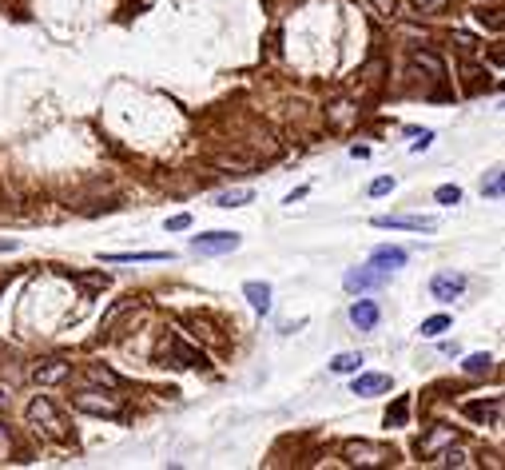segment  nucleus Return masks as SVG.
Returning a JSON list of instances; mask_svg holds the SVG:
<instances>
[{
    "mask_svg": "<svg viewBox=\"0 0 505 470\" xmlns=\"http://www.w3.org/2000/svg\"><path fill=\"white\" fill-rule=\"evenodd\" d=\"M28 422H32V427H36L44 438H52V443H68V438H72L64 410L56 407L48 395H36L32 403H28Z\"/></svg>",
    "mask_w": 505,
    "mask_h": 470,
    "instance_id": "f257e3e1",
    "label": "nucleus"
},
{
    "mask_svg": "<svg viewBox=\"0 0 505 470\" xmlns=\"http://www.w3.org/2000/svg\"><path fill=\"white\" fill-rule=\"evenodd\" d=\"M155 363H163V367H179V371L207 367L203 351H199V347H191L184 335H175V331H167V335L160 339V347H155Z\"/></svg>",
    "mask_w": 505,
    "mask_h": 470,
    "instance_id": "f03ea898",
    "label": "nucleus"
},
{
    "mask_svg": "<svg viewBox=\"0 0 505 470\" xmlns=\"http://www.w3.org/2000/svg\"><path fill=\"white\" fill-rule=\"evenodd\" d=\"M72 407L84 410V415H96V419H116L123 403H120V395H116V387L88 383L84 391H76V395H72Z\"/></svg>",
    "mask_w": 505,
    "mask_h": 470,
    "instance_id": "7ed1b4c3",
    "label": "nucleus"
},
{
    "mask_svg": "<svg viewBox=\"0 0 505 470\" xmlns=\"http://www.w3.org/2000/svg\"><path fill=\"white\" fill-rule=\"evenodd\" d=\"M346 462H354V466H390L394 462V450L390 446H374V443H346Z\"/></svg>",
    "mask_w": 505,
    "mask_h": 470,
    "instance_id": "20e7f679",
    "label": "nucleus"
},
{
    "mask_svg": "<svg viewBox=\"0 0 505 470\" xmlns=\"http://www.w3.org/2000/svg\"><path fill=\"white\" fill-rule=\"evenodd\" d=\"M239 235L235 231H207V235H195L191 239V248L199 251V255H231V251H239Z\"/></svg>",
    "mask_w": 505,
    "mask_h": 470,
    "instance_id": "39448f33",
    "label": "nucleus"
},
{
    "mask_svg": "<svg viewBox=\"0 0 505 470\" xmlns=\"http://www.w3.org/2000/svg\"><path fill=\"white\" fill-rule=\"evenodd\" d=\"M68 375H72V367L64 359H40V363H32L28 379L40 387H56V383H68Z\"/></svg>",
    "mask_w": 505,
    "mask_h": 470,
    "instance_id": "423d86ee",
    "label": "nucleus"
},
{
    "mask_svg": "<svg viewBox=\"0 0 505 470\" xmlns=\"http://www.w3.org/2000/svg\"><path fill=\"white\" fill-rule=\"evenodd\" d=\"M462 291H466V275H457V271H438L430 279V295L438 303H454Z\"/></svg>",
    "mask_w": 505,
    "mask_h": 470,
    "instance_id": "0eeeda50",
    "label": "nucleus"
},
{
    "mask_svg": "<svg viewBox=\"0 0 505 470\" xmlns=\"http://www.w3.org/2000/svg\"><path fill=\"white\" fill-rule=\"evenodd\" d=\"M374 227H398V231H438L430 215H374Z\"/></svg>",
    "mask_w": 505,
    "mask_h": 470,
    "instance_id": "6e6552de",
    "label": "nucleus"
},
{
    "mask_svg": "<svg viewBox=\"0 0 505 470\" xmlns=\"http://www.w3.org/2000/svg\"><path fill=\"white\" fill-rule=\"evenodd\" d=\"M402 263H406V248H390V243H386V248L370 251V267H374V271H382V275L398 271Z\"/></svg>",
    "mask_w": 505,
    "mask_h": 470,
    "instance_id": "1a4fd4ad",
    "label": "nucleus"
},
{
    "mask_svg": "<svg viewBox=\"0 0 505 470\" xmlns=\"http://www.w3.org/2000/svg\"><path fill=\"white\" fill-rule=\"evenodd\" d=\"M382 279H386V275L374 271V267H350L346 279H343V287H346V291H370V287H378Z\"/></svg>",
    "mask_w": 505,
    "mask_h": 470,
    "instance_id": "9d476101",
    "label": "nucleus"
},
{
    "mask_svg": "<svg viewBox=\"0 0 505 470\" xmlns=\"http://www.w3.org/2000/svg\"><path fill=\"white\" fill-rule=\"evenodd\" d=\"M350 323H354L358 331H374L378 327V303L374 299H358L354 307H350Z\"/></svg>",
    "mask_w": 505,
    "mask_h": 470,
    "instance_id": "9b49d317",
    "label": "nucleus"
},
{
    "mask_svg": "<svg viewBox=\"0 0 505 470\" xmlns=\"http://www.w3.org/2000/svg\"><path fill=\"white\" fill-rule=\"evenodd\" d=\"M104 263H160V260H172V251H108V255H99Z\"/></svg>",
    "mask_w": 505,
    "mask_h": 470,
    "instance_id": "f8f14e48",
    "label": "nucleus"
},
{
    "mask_svg": "<svg viewBox=\"0 0 505 470\" xmlns=\"http://www.w3.org/2000/svg\"><path fill=\"white\" fill-rule=\"evenodd\" d=\"M466 419H473V422H485V427H493L497 422V415L505 410V403H466Z\"/></svg>",
    "mask_w": 505,
    "mask_h": 470,
    "instance_id": "ddd939ff",
    "label": "nucleus"
},
{
    "mask_svg": "<svg viewBox=\"0 0 505 470\" xmlns=\"http://www.w3.org/2000/svg\"><path fill=\"white\" fill-rule=\"evenodd\" d=\"M390 391V375H358L354 379V395L370 398V395H382Z\"/></svg>",
    "mask_w": 505,
    "mask_h": 470,
    "instance_id": "4468645a",
    "label": "nucleus"
},
{
    "mask_svg": "<svg viewBox=\"0 0 505 470\" xmlns=\"http://www.w3.org/2000/svg\"><path fill=\"white\" fill-rule=\"evenodd\" d=\"M243 295L251 299V307L259 311V315H267V311H271V287H267V283H259V279H251V283L243 287Z\"/></svg>",
    "mask_w": 505,
    "mask_h": 470,
    "instance_id": "2eb2a0df",
    "label": "nucleus"
},
{
    "mask_svg": "<svg viewBox=\"0 0 505 470\" xmlns=\"http://www.w3.org/2000/svg\"><path fill=\"white\" fill-rule=\"evenodd\" d=\"M414 64H418V68H426V72H430V80H445V64H442V56H438V52L418 48V52H414Z\"/></svg>",
    "mask_w": 505,
    "mask_h": 470,
    "instance_id": "dca6fc26",
    "label": "nucleus"
},
{
    "mask_svg": "<svg viewBox=\"0 0 505 470\" xmlns=\"http://www.w3.org/2000/svg\"><path fill=\"white\" fill-rule=\"evenodd\" d=\"M481 196L485 199H505V168H493V172L481 175Z\"/></svg>",
    "mask_w": 505,
    "mask_h": 470,
    "instance_id": "f3484780",
    "label": "nucleus"
},
{
    "mask_svg": "<svg viewBox=\"0 0 505 470\" xmlns=\"http://www.w3.org/2000/svg\"><path fill=\"white\" fill-rule=\"evenodd\" d=\"M473 20H478L481 28L501 32V28H505V8H485V4H481V8H473Z\"/></svg>",
    "mask_w": 505,
    "mask_h": 470,
    "instance_id": "a211bd4d",
    "label": "nucleus"
},
{
    "mask_svg": "<svg viewBox=\"0 0 505 470\" xmlns=\"http://www.w3.org/2000/svg\"><path fill=\"white\" fill-rule=\"evenodd\" d=\"M251 199H255L251 187H231V192H219L215 203H219V208H243V203H251Z\"/></svg>",
    "mask_w": 505,
    "mask_h": 470,
    "instance_id": "6ab92c4d",
    "label": "nucleus"
},
{
    "mask_svg": "<svg viewBox=\"0 0 505 470\" xmlns=\"http://www.w3.org/2000/svg\"><path fill=\"white\" fill-rule=\"evenodd\" d=\"M358 367H362V355H358V351H343V355H334V359H331V371L334 375H354Z\"/></svg>",
    "mask_w": 505,
    "mask_h": 470,
    "instance_id": "aec40b11",
    "label": "nucleus"
},
{
    "mask_svg": "<svg viewBox=\"0 0 505 470\" xmlns=\"http://www.w3.org/2000/svg\"><path fill=\"white\" fill-rule=\"evenodd\" d=\"M462 367H466V375H490V371H493V355L478 351V355H469V359L462 363Z\"/></svg>",
    "mask_w": 505,
    "mask_h": 470,
    "instance_id": "412c9836",
    "label": "nucleus"
},
{
    "mask_svg": "<svg viewBox=\"0 0 505 470\" xmlns=\"http://www.w3.org/2000/svg\"><path fill=\"white\" fill-rule=\"evenodd\" d=\"M418 331H422V339H438V335H445V331H450V315H434V319H426V323H422Z\"/></svg>",
    "mask_w": 505,
    "mask_h": 470,
    "instance_id": "4be33fe9",
    "label": "nucleus"
},
{
    "mask_svg": "<svg viewBox=\"0 0 505 470\" xmlns=\"http://www.w3.org/2000/svg\"><path fill=\"white\" fill-rule=\"evenodd\" d=\"M406 415H410V398H398L394 407L386 410V427H406Z\"/></svg>",
    "mask_w": 505,
    "mask_h": 470,
    "instance_id": "5701e85b",
    "label": "nucleus"
},
{
    "mask_svg": "<svg viewBox=\"0 0 505 470\" xmlns=\"http://www.w3.org/2000/svg\"><path fill=\"white\" fill-rule=\"evenodd\" d=\"M434 199L445 203V208H454V203H462V187H457V184H442L438 192H434Z\"/></svg>",
    "mask_w": 505,
    "mask_h": 470,
    "instance_id": "b1692460",
    "label": "nucleus"
},
{
    "mask_svg": "<svg viewBox=\"0 0 505 470\" xmlns=\"http://www.w3.org/2000/svg\"><path fill=\"white\" fill-rule=\"evenodd\" d=\"M76 283H80V291H84V295H96V291H104V287H108V275H80Z\"/></svg>",
    "mask_w": 505,
    "mask_h": 470,
    "instance_id": "393cba45",
    "label": "nucleus"
},
{
    "mask_svg": "<svg viewBox=\"0 0 505 470\" xmlns=\"http://www.w3.org/2000/svg\"><path fill=\"white\" fill-rule=\"evenodd\" d=\"M88 383H96V387H120V379L111 371H104V367H88Z\"/></svg>",
    "mask_w": 505,
    "mask_h": 470,
    "instance_id": "a878e982",
    "label": "nucleus"
},
{
    "mask_svg": "<svg viewBox=\"0 0 505 470\" xmlns=\"http://www.w3.org/2000/svg\"><path fill=\"white\" fill-rule=\"evenodd\" d=\"M445 438H457L454 431H434V438H426V443H418V455H430L438 443H445Z\"/></svg>",
    "mask_w": 505,
    "mask_h": 470,
    "instance_id": "bb28decb",
    "label": "nucleus"
},
{
    "mask_svg": "<svg viewBox=\"0 0 505 470\" xmlns=\"http://www.w3.org/2000/svg\"><path fill=\"white\" fill-rule=\"evenodd\" d=\"M414 4H418L422 13H445V8H450V0H414Z\"/></svg>",
    "mask_w": 505,
    "mask_h": 470,
    "instance_id": "cd10ccee",
    "label": "nucleus"
},
{
    "mask_svg": "<svg viewBox=\"0 0 505 470\" xmlns=\"http://www.w3.org/2000/svg\"><path fill=\"white\" fill-rule=\"evenodd\" d=\"M386 192H394V180H390V175H378V180L370 184V196H386Z\"/></svg>",
    "mask_w": 505,
    "mask_h": 470,
    "instance_id": "c85d7f7f",
    "label": "nucleus"
},
{
    "mask_svg": "<svg viewBox=\"0 0 505 470\" xmlns=\"http://www.w3.org/2000/svg\"><path fill=\"white\" fill-rule=\"evenodd\" d=\"M13 455V434H8V427L0 422V458H8Z\"/></svg>",
    "mask_w": 505,
    "mask_h": 470,
    "instance_id": "c756f323",
    "label": "nucleus"
},
{
    "mask_svg": "<svg viewBox=\"0 0 505 470\" xmlns=\"http://www.w3.org/2000/svg\"><path fill=\"white\" fill-rule=\"evenodd\" d=\"M466 462H469V458L462 455V450H445V455H442V466H466Z\"/></svg>",
    "mask_w": 505,
    "mask_h": 470,
    "instance_id": "7c9ffc66",
    "label": "nucleus"
},
{
    "mask_svg": "<svg viewBox=\"0 0 505 470\" xmlns=\"http://www.w3.org/2000/svg\"><path fill=\"white\" fill-rule=\"evenodd\" d=\"M414 136H418V140H414V152H426V148L434 144V132H430V128H422V132H414Z\"/></svg>",
    "mask_w": 505,
    "mask_h": 470,
    "instance_id": "2f4dec72",
    "label": "nucleus"
},
{
    "mask_svg": "<svg viewBox=\"0 0 505 470\" xmlns=\"http://www.w3.org/2000/svg\"><path fill=\"white\" fill-rule=\"evenodd\" d=\"M187 227H191V215H172V220H167V231H187Z\"/></svg>",
    "mask_w": 505,
    "mask_h": 470,
    "instance_id": "473e14b6",
    "label": "nucleus"
},
{
    "mask_svg": "<svg viewBox=\"0 0 505 470\" xmlns=\"http://www.w3.org/2000/svg\"><path fill=\"white\" fill-rule=\"evenodd\" d=\"M457 48H462V52H473V36H466V32H457Z\"/></svg>",
    "mask_w": 505,
    "mask_h": 470,
    "instance_id": "72a5a7b5",
    "label": "nucleus"
},
{
    "mask_svg": "<svg viewBox=\"0 0 505 470\" xmlns=\"http://www.w3.org/2000/svg\"><path fill=\"white\" fill-rule=\"evenodd\" d=\"M490 60L493 64H505V48H501V44H493V48H490Z\"/></svg>",
    "mask_w": 505,
    "mask_h": 470,
    "instance_id": "f704fd0d",
    "label": "nucleus"
},
{
    "mask_svg": "<svg viewBox=\"0 0 505 470\" xmlns=\"http://www.w3.org/2000/svg\"><path fill=\"white\" fill-rule=\"evenodd\" d=\"M8 407V391H4V387H0V410Z\"/></svg>",
    "mask_w": 505,
    "mask_h": 470,
    "instance_id": "c9c22d12",
    "label": "nucleus"
},
{
    "mask_svg": "<svg viewBox=\"0 0 505 470\" xmlns=\"http://www.w3.org/2000/svg\"><path fill=\"white\" fill-rule=\"evenodd\" d=\"M497 108H501V112H505V100H501V104H497Z\"/></svg>",
    "mask_w": 505,
    "mask_h": 470,
    "instance_id": "e433bc0d",
    "label": "nucleus"
}]
</instances>
